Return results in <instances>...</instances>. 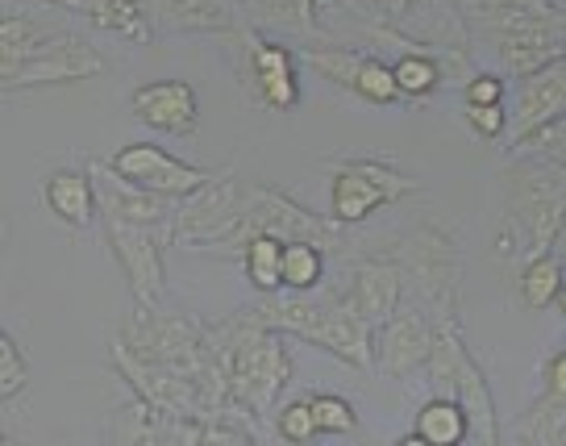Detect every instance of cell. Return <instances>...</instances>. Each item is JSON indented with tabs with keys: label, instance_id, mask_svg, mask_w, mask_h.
I'll return each mask as SVG.
<instances>
[{
	"label": "cell",
	"instance_id": "cell-1",
	"mask_svg": "<svg viewBox=\"0 0 566 446\" xmlns=\"http://www.w3.org/2000/svg\"><path fill=\"white\" fill-rule=\"evenodd\" d=\"M566 230V167L563 163L525 159L504 172V217L495 247L500 259H530L542 250H554L558 234Z\"/></svg>",
	"mask_w": 566,
	"mask_h": 446
},
{
	"label": "cell",
	"instance_id": "cell-2",
	"mask_svg": "<svg viewBox=\"0 0 566 446\" xmlns=\"http://www.w3.org/2000/svg\"><path fill=\"white\" fill-rule=\"evenodd\" d=\"M105 72V54L92 46L88 38L51 30L30 46L0 51V80L4 92L13 89H42V84H80Z\"/></svg>",
	"mask_w": 566,
	"mask_h": 446
},
{
	"label": "cell",
	"instance_id": "cell-3",
	"mask_svg": "<svg viewBox=\"0 0 566 446\" xmlns=\"http://www.w3.org/2000/svg\"><path fill=\"white\" fill-rule=\"evenodd\" d=\"M429 375H433V384H438L446 396H454V401L467 405L471 426H475V434L483 438V446L500 443V417H495L488 375H483V367L471 359V351L462 346V334L454 318H442V322H438V342H433Z\"/></svg>",
	"mask_w": 566,
	"mask_h": 446
},
{
	"label": "cell",
	"instance_id": "cell-4",
	"mask_svg": "<svg viewBox=\"0 0 566 446\" xmlns=\"http://www.w3.org/2000/svg\"><path fill=\"white\" fill-rule=\"evenodd\" d=\"M108 242L113 255L122 263L125 280L134 288V301L138 309H155L163 301V288H167V268H163V255L179 238L176 221H129V217H105Z\"/></svg>",
	"mask_w": 566,
	"mask_h": 446
},
{
	"label": "cell",
	"instance_id": "cell-5",
	"mask_svg": "<svg viewBox=\"0 0 566 446\" xmlns=\"http://www.w3.org/2000/svg\"><path fill=\"white\" fill-rule=\"evenodd\" d=\"M417 193V179L400 176L391 163L379 159H350L334 167V184H329V217L337 226H358L367 221L375 209L396 205Z\"/></svg>",
	"mask_w": 566,
	"mask_h": 446
},
{
	"label": "cell",
	"instance_id": "cell-6",
	"mask_svg": "<svg viewBox=\"0 0 566 446\" xmlns=\"http://www.w3.org/2000/svg\"><path fill=\"white\" fill-rule=\"evenodd\" d=\"M108 167L122 179H129L142 193H155V197H171V200H188L192 193H200L217 172H205V167H192V163L167 155L163 146L155 143H129L122 146Z\"/></svg>",
	"mask_w": 566,
	"mask_h": 446
},
{
	"label": "cell",
	"instance_id": "cell-7",
	"mask_svg": "<svg viewBox=\"0 0 566 446\" xmlns=\"http://www.w3.org/2000/svg\"><path fill=\"white\" fill-rule=\"evenodd\" d=\"M438 325L424 318L421 309H396L375 334V372L388 380H408L433 359Z\"/></svg>",
	"mask_w": 566,
	"mask_h": 446
},
{
	"label": "cell",
	"instance_id": "cell-8",
	"mask_svg": "<svg viewBox=\"0 0 566 446\" xmlns=\"http://www.w3.org/2000/svg\"><path fill=\"white\" fill-rule=\"evenodd\" d=\"M337 297L350 304L363 322H371L379 330L400 309L405 271H400V263H388V259H358L346 271V280L337 284Z\"/></svg>",
	"mask_w": 566,
	"mask_h": 446
},
{
	"label": "cell",
	"instance_id": "cell-9",
	"mask_svg": "<svg viewBox=\"0 0 566 446\" xmlns=\"http://www.w3.org/2000/svg\"><path fill=\"white\" fill-rule=\"evenodd\" d=\"M566 117V54L554 59L537 72L521 75L516 84V108H513V151L521 143H530L537 129H546L549 122Z\"/></svg>",
	"mask_w": 566,
	"mask_h": 446
},
{
	"label": "cell",
	"instance_id": "cell-10",
	"mask_svg": "<svg viewBox=\"0 0 566 446\" xmlns=\"http://www.w3.org/2000/svg\"><path fill=\"white\" fill-rule=\"evenodd\" d=\"M129 113L134 122H142L146 129H159V134H192L200 122V101L188 80H150L134 89L129 96Z\"/></svg>",
	"mask_w": 566,
	"mask_h": 446
},
{
	"label": "cell",
	"instance_id": "cell-11",
	"mask_svg": "<svg viewBox=\"0 0 566 446\" xmlns=\"http://www.w3.org/2000/svg\"><path fill=\"white\" fill-rule=\"evenodd\" d=\"M247 63H250V80H254V92H259V105L263 108H292L301 101V75H296V54L287 51L283 42H271V38L247 34Z\"/></svg>",
	"mask_w": 566,
	"mask_h": 446
},
{
	"label": "cell",
	"instance_id": "cell-12",
	"mask_svg": "<svg viewBox=\"0 0 566 446\" xmlns=\"http://www.w3.org/2000/svg\"><path fill=\"white\" fill-rule=\"evenodd\" d=\"M42 205H46V214L59 217L71 230H88L101 217L96 179H92V172H75V167H59L42 179Z\"/></svg>",
	"mask_w": 566,
	"mask_h": 446
},
{
	"label": "cell",
	"instance_id": "cell-13",
	"mask_svg": "<svg viewBox=\"0 0 566 446\" xmlns=\"http://www.w3.org/2000/svg\"><path fill=\"white\" fill-rule=\"evenodd\" d=\"M142 9L155 30H209V34L233 30L226 0H142Z\"/></svg>",
	"mask_w": 566,
	"mask_h": 446
},
{
	"label": "cell",
	"instance_id": "cell-14",
	"mask_svg": "<svg viewBox=\"0 0 566 446\" xmlns=\"http://www.w3.org/2000/svg\"><path fill=\"white\" fill-rule=\"evenodd\" d=\"M412 429H417V438H421L424 446H459V443H467V434L475 426H471V413H467L462 401L438 393L417 409Z\"/></svg>",
	"mask_w": 566,
	"mask_h": 446
},
{
	"label": "cell",
	"instance_id": "cell-15",
	"mask_svg": "<svg viewBox=\"0 0 566 446\" xmlns=\"http://www.w3.org/2000/svg\"><path fill=\"white\" fill-rule=\"evenodd\" d=\"M75 9L92 25H101V30H108V34L117 38H129V42H150V34H155V25L146 18L142 0H75Z\"/></svg>",
	"mask_w": 566,
	"mask_h": 446
},
{
	"label": "cell",
	"instance_id": "cell-16",
	"mask_svg": "<svg viewBox=\"0 0 566 446\" xmlns=\"http://www.w3.org/2000/svg\"><path fill=\"white\" fill-rule=\"evenodd\" d=\"M563 284H566V276H563V259H558V250H542V255H530V259L521 263L516 292H521L525 309H549V304L558 301Z\"/></svg>",
	"mask_w": 566,
	"mask_h": 446
},
{
	"label": "cell",
	"instance_id": "cell-17",
	"mask_svg": "<svg viewBox=\"0 0 566 446\" xmlns=\"http://www.w3.org/2000/svg\"><path fill=\"white\" fill-rule=\"evenodd\" d=\"M242 268L259 297L283 292V238L275 234H254L242 247Z\"/></svg>",
	"mask_w": 566,
	"mask_h": 446
},
{
	"label": "cell",
	"instance_id": "cell-18",
	"mask_svg": "<svg viewBox=\"0 0 566 446\" xmlns=\"http://www.w3.org/2000/svg\"><path fill=\"white\" fill-rule=\"evenodd\" d=\"M325 284V247L308 238L283 242V288L287 292H313Z\"/></svg>",
	"mask_w": 566,
	"mask_h": 446
},
{
	"label": "cell",
	"instance_id": "cell-19",
	"mask_svg": "<svg viewBox=\"0 0 566 446\" xmlns=\"http://www.w3.org/2000/svg\"><path fill=\"white\" fill-rule=\"evenodd\" d=\"M516 434L525 443H537V446H566V401L563 396H549L542 388V396L530 405V413L516 426Z\"/></svg>",
	"mask_w": 566,
	"mask_h": 446
},
{
	"label": "cell",
	"instance_id": "cell-20",
	"mask_svg": "<svg viewBox=\"0 0 566 446\" xmlns=\"http://www.w3.org/2000/svg\"><path fill=\"white\" fill-rule=\"evenodd\" d=\"M396 80H400V92H405L408 101H424V96H433V92L442 89V59L438 51H405L396 63Z\"/></svg>",
	"mask_w": 566,
	"mask_h": 446
},
{
	"label": "cell",
	"instance_id": "cell-21",
	"mask_svg": "<svg viewBox=\"0 0 566 446\" xmlns=\"http://www.w3.org/2000/svg\"><path fill=\"white\" fill-rule=\"evenodd\" d=\"M350 92L363 96L367 105H396V101H405L400 80H396V68L384 63L379 54H367V51H363V63H358V72H354Z\"/></svg>",
	"mask_w": 566,
	"mask_h": 446
},
{
	"label": "cell",
	"instance_id": "cell-22",
	"mask_svg": "<svg viewBox=\"0 0 566 446\" xmlns=\"http://www.w3.org/2000/svg\"><path fill=\"white\" fill-rule=\"evenodd\" d=\"M275 434L283 443H313L317 429V413H313V396H301V401H287L283 409H275Z\"/></svg>",
	"mask_w": 566,
	"mask_h": 446
},
{
	"label": "cell",
	"instance_id": "cell-23",
	"mask_svg": "<svg viewBox=\"0 0 566 446\" xmlns=\"http://www.w3.org/2000/svg\"><path fill=\"white\" fill-rule=\"evenodd\" d=\"M25 380H30V363L18 351V342L9 330H0V401H18L25 393Z\"/></svg>",
	"mask_w": 566,
	"mask_h": 446
},
{
	"label": "cell",
	"instance_id": "cell-24",
	"mask_svg": "<svg viewBox=\"0 0 566 446\" xmlns=\"http://www.w3.org/2000/svg\"><path fill=\"white\" fill-rule=\"evenodd\" d=\"M313 413H317L321 434H354V429H358L354 405L337 393H313Z\"/></svg>",
	"mask_w": 566,
	"mask_h": 446
},
{
	"label": "cell",
	"instance_id": "cell-25",
	"mask_svg": "<svg viewBox=\"0 0 566 446\" xmlns=\"http://www.w3.org/2000/svg\"><path fill=\"white\" fill-rule=\"evenodd\" d=\"M462 117L483 143H495L513 129V113H504V105H462Z\"/></svg>",
	"mask_w": 566,
	"mask_h": 446
},
{
	"label": "cell",
	"instance_id": "cell-26",
	"mask_svg": "<svg viewBox=\"0 0 566 446\" xmlns=\"http://www.w3.org/2000/svg\"><path fill=\"white\" fill-rule=\"evenodd\" d=\"M516 151H521V155H537V159H549V163H563V167H566V117L549 122L546 129H537L530 143H521Z\"/></svg>",
	"mask_w": 566,
	"mask_h": 446
},
{
	"label": "cell",
	"instance_id": "cell-27",
	"mask_svg": "<svg viewBox=\"0 0 566 446\" xmlns=\"http://www.w3.org/2000/svg\"><path fill=\"white\" fill-rule=\"evenodd\" d=\"M462 105H504V80L492 72H471L462 84Z\"/></svg>",
	"mask_w": 566,
	"mask_h": 446
},
{
	"label": "cell",
	"instance_id": "cell-28",
	"mask_svg": "<svg viewBox=\"0 0 566 446\" xmlns=\"http://www.w3.org/2000/svg\"><path fill=\"white\" fill-rule=\"evenodd\" d=\"M542 384H546L549 396H563L566 401V346L546 359V367H542Z\"/></svg>",
	"mask_w": 566,
	"mask_h": 446
},
{
	"label": "cell",
	"instance_id": "cell-29",
	"mask_svg": "<svg viewBox=\"0 0 566 446\" xmlns=\"http://www.w3.org/2000/svg\"><path fill=\"white\" fill-rule=\"evenodd\" d=\"M554 304H558V309L566 313V284H563V292H558V301H554Z\"/></svg>",
	"mask_w": 566,
	"mask_h": 446
},
{
	"label": "cell",
	"instance_id": "cell-30",
	"mask_svg": "<svg viewBox=\"0 0 566 446\" xmlns=\"http://www.w3.org/2000/svg\"><path fill=\"white\" fill-rule=\"evenodd\" d=\"M38 4H75V0H38Z\"/></svg>",
	"mask_w": 566,
	"mask_h": 446
}]
</instances>
